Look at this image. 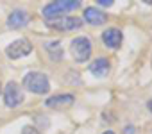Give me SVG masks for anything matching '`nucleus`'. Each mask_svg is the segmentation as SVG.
<instances>
[{
  "instance_id": "nucleus-6",
  "label": "nucleus",
  "mask_w": 152,
  "mask_h": 134,
  "mask_svg": "<svg viewBox=\"0 0 152 134\" xmlns=\"http://www.w3.org/2000/svg\"><path fill=\"white\" fill-rule=\"evenodd\" d=\"M31 52H32V45L27 39H16L6 48V54L9 59H20L23 55H29Z\"/></svg>"
},
{
  "instance_id": "nucleus-10",
  "label": "nucleus",
  "mask_w": 152,
  "mask_h": 134,
  "mask_svg": "<svg viewBox=\"0 0 152 134\" xmlns=\"http://www.w3.org/2000/svg\"><path fill=\"white\" fill-rule=\"evenodd\" d=\"M90 72L95 77H106L109 74V61L106 57H99L90 64Z\"/></svg>"
},
{
  "instance_id": "nucleus-2",
  "label": "nucleus",
  "mask_w": 152,
  "mask_h": 134,
  "mask_svg": "<svg viewBox=\"0 0 152 134\" xmlns=\"http://www.w3.org/2000/svg\"><path fill=\"white\" fill-rule=\"evenodd\" d=\"M81 7V2L79 0H59V2H52L48 6L43 7V15L48 18H54V16H61L63 13H70V11H75Z\"/></svg>"
},
{
  "instance_id": "nucleus-13",
  "label": "nucleus",
  "mask_w": 152,
  "mask_h": 134,
  "mask_svg": "<svg viewBox=\"0 0 152 134\" xmlns=\"http://www.w3.org/2000/svg\"><path fill=\"white\" fill-rule=\"evenodd\" d=\"M22 134H39V130L34 129V127H23L22 129Z\"/></svg>"
},
{
  "instance_id": "nucleus-4",
  "label": "nucleus",
  "mask_w": 152,
  "mask_h": 134,
  "mask_svg": "<svg viewBox=\"0 0 152 134\" xmlns=\"http://www.w3.org/2000/svg\"><path fill=\"white\" fill-rule=\"evenodd\" d=\"M47 25L50 29L66 32V31H73V29L83 27V20L77 18V16H54V18L47 20Z\"/></svg>"
},
{
  "instance_id": "nucleus-12",
  "label": "nucleus",
  "mask_w": 152,
  "mask_h": 134,
  "mask_svg": "<svg viewBox=\"0 0 152 134\" xmlns=\"http://www.w3.org/2000/svg\"><path fill=\"white\" fill-rule=\"evenodd\" d=\"M45 50L48 52L52 61H61L63 59V47L59 41H47L45 43Z\"/></svg>"
},
{
  "instance_id": "nucleus-9",
  "label": "nucleus",
  "mask_w": 152,
  "mask_h": 134,
  "mask_svg": "<svg viewBox=\"0 0 152 134\" xmlns=\"http://www.w3.org/2000/svg\"><path fill=\"white\" fill-rule=\"evenodd\" d=\"M84 20L88 23H91V25H102V23H106L107 15L99 11L97 7H86L84 9Z\"/></svg>"
},
{
  "instance_id": "nucleus-16",
  "label": "nucleus",
  "mask_w": 152,
  "mask_h": 134,
  "mask_svg": "<svg viewBox=\"0 0 152 134\" xmlns=\"http://www.w3.org/2000/svg\"><path fill=\"white\" fill-rule=\"evenodd\" d=\"M104 134H115V132H113V130H106Z\"/></svg>"
},
{
  "instance_id": "nucleus-8",
  "label": "nucleus",
  "mask_w": 152,
  "mask_h": 134,
  "mask_svg": "<svg viewBox=\"0 0 152 134\" xmlns=\"http://www.w3.org/2000/svg\"><path fill=\"white\" fill-rule=\"evenodd\" d=\"M102 41H104V45H106L107 48L116 50V48H120V45H122V32H120L118 29H107V31H104V34H102Z\"/></svg>"
},
{
  "instance_id": "nucleus-11",
  "label": "nucleus",
  "mask_w": 152,
  "mask_h": 134,
  "mask_svg": "<svg viewBox=\"0 0 152 134\" xmlns=\"http://www.w3.org/2000/svg\"><path fill=\"white\" fill-rule=\"evenodd\" d=\"M73 95H57V97H50L45 106L47 107H64V106H70L73 102Z\"/></svg>"
},
{
  "instance_id": "nucleus-5",
  "label": "nucleus",
  "mask_w": 152,
  "mask_h": 134,
  "mask_svg": "<svg viewBox=\"0 0 152 134\" xmlns=\"http://www.w3.org/2000/svg\"><path fill=\"white\" fill-rule=\"evenodd\" d=\"M4 100L7 107H18L23 102V91L16 82H7L4 88Z\"/></svg>"
},
{
  "instance_id": "nucleus-1",
  "label": "nucleus",
  "mask_w": 152,
  "mask_h": 134,
  "mask_svg": "<svg viewBox=\"0 0 152 134\" xmlns=\"http://www.w3.org/2000/svg\"><path fill=\"white\" fill-rule=\"evenodd\" d=\"M23 88H27L31 93L45 95L50 90V82H48L45 74H41V72H29L23 77Z\"/></svg>"
},
{
  "instance_id": "nucleus-3",
  "label": "nucleus",
  "mask_w": 152,
  "mask_h": 134,
  "mask_svg": "<svg viewBox=\"0 0 152 134\" xmlns=\"http://www.w3.org/2000/svg\"><path fill=\"white\" fill-rule=\"evenodd\" d=\"M70 50H72V55H73L75 61H77V63H84L91 55V41L88 38H84V36H79V38H75L72 41Z\"/></svg>"
},
{
  "instance_id": "nucleus-14",
  "label": "nucleus",
  "mask_w": 152,
  "mask_h": 134,
  "mask_svg": "<svg viewBox=\"0 0 152 134\" xmlns=\"http://www.w3.org/2000/svg\"><path fill=\"white\" fill-rule=\"evenodd\" d=\"M99 6H102V7H109V6H113V0H99Z\"/></svg>"
},
{
  "instance_id": "nucleus-7",
  "label": "nucleus",
  "mask_w": 152,
  "mask_h": 134,
  "mask_svg": "<svg viewBox=\"0 0 152 134\" xmlns=\"http://www.w3.org/2000/svg\"><path fill=\"white\" fill-rule=\"evenodd\" d=\"M29 15L25 13V11H22V9H16V11H13L11 15H9V18H7V27L9 29H22V27H25L27 23H29Z\"/></svg>"
},
{
  "instance_id": "nucleus-17",
  "label": "nucleus",
  "mask_w": 152,
  "mask_h": 134,
  "mask_svg": "<svg viewBox=\"0 0 152 134\" xmlns=\"http://www.w3.org/2000/svg\"><path fill=\"white\" fill-rule=\"evenodd\" d=\"M148 109H150V111H152V100H150V102H148Z\"/></svg>"
},
{
  "instance_id": "nucleus-15",
  "label": "nucleus",
  "mask_w": 152,
  "mask_h": 134,
  "mask_svg": "<svg viewBox=\"0 0 152 134\" xmlns=\"http://www.w3.org/2000/svg\"><path fill=\"white\" fill-rule=\"evenodd\" d=\"M132 130H134L132 127H125V130H124V132H125V134H132Z\"/></svg>"
}]
</instances>
